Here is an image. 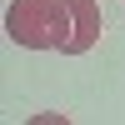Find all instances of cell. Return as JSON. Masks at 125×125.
Wrapping results in <instances>:
<instances>
[{
  "label": "cell",
  "instance_id": "1",
  "mask_svg": "<svg viewBox=\"0 0 125 125\" xmlns=\"http://www.w3.org/2000/svg\"><path fill=\"white\" fill-rule=\"evenodd\" d=\"M70 0H10L5 35L25 50H65L70 40Z\"/></svg>",
  "mask_w": 125,
  "mask_h": 125
},
{
  "label": "cell",
  "instance_id": "2",
  "mask_svg": "<svg viewBox=\"0 0 125 125\" xmlns=\"http://www.w3.org/2000/svg\"><path fill=\"white\" fill-rule=\"evenodd\" d=\"M70 40L60 55H85V50H95L100 30H105V15H100V0H70Z\"/></svg>",
  "mask_w": 125,
  "mask_h": 125
}]
</instances>
